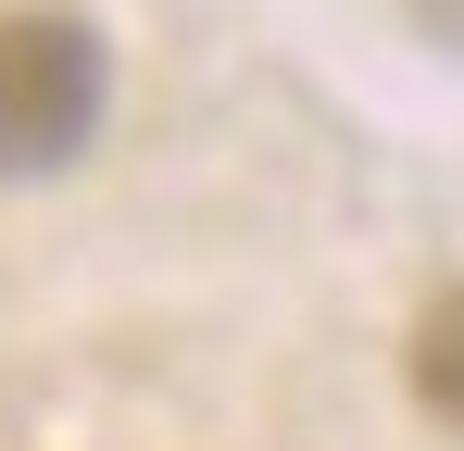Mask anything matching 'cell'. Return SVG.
Instances as JSON below:
<instances>
[{"instance_id":"1","label":"cell","mask_w":464,"mask_h":451,"mask_svg":"<svg viewBox=\"0 0 464 451\" xmlns=\"http://www.w3.org/2000/svg\"><path fill=\"white\" fill-rule=\"evenodd\" d=\"M101 25L88 13H0V176H63L101 139Z\"/></svg>"},{"instance_id":"2","label":"cell","mask_w":464,"mask_h":451,"mask_svg":"<svg viewBox=\"0 0 464 451\" xmlns=\"http://www.w3.org/2000/svg\"><path fill=\"white\" fill-rule=\"evenodd\" d=\"M414 401H427L440 427H464V289L414 313Z\"/></svg>"},{"instance_id":"3","label":"cell","mask_w":464,"mask_h":451,"mask_svg":"<svg viewBox=\"0 0 464 451\" xmlns=\"http://www.w3.org/2000/svg\"><path fill=\"white\" fill-rule=\"evenodd\" d=\"M414 25H427L440 51H464V0H414Z\"/></svg>"}]
</instances>
